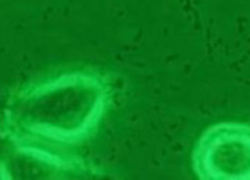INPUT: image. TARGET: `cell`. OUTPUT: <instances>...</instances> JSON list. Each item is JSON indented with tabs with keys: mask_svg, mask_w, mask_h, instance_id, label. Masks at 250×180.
Here are the masks:
<instances>
[{
	"mask_svg": "<svg viewBox=\"0 0 250 180\" xmlns=\"http://www.w3.org/2000/svg\"><path fill=\"white\" fill-rule=\"evenodd\" d=\"M111 101L112 85L104 74L65 72L21 88L6 105L4 127L18 149L59 156L53 149L94 137Z\"/></svg>",
	"mask_w": 250,
	"mask_h": 180,
	"instance_id": "cell-1",
	"label": "cell"
},
{
	"mask_svg": "<svg viewBox=\"0 0 250 180\" xmlns=\"http://www.w3.org/2000/svg\"><path fill=\"white\" fill-rule=\"evenodd\" d=\"M191 163L201 180H250V123L226 121L204 130Z\"/></svg>",
	"mask_w": 250,
	"mask_h": 180,
	"instance_id": "cell-2",
	"label": "cell"
}]
</instances>
